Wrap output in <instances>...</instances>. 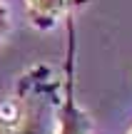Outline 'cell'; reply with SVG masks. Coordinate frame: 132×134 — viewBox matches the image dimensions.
<instances>
[{"mask_svg":"<svg viewBox=\"0 0 132 134\" xmlns=\"http://www.w3.org/2000/svg\"><path fill=\"white\" fill-rule=\"evenodd\" d=\"M65 27H67V55H65V70H62V104H60L55 134H90L92 119L80 107L77 92H75V20L72 15H65Z\"/></svg>","mask_w":132,"mask_h":134,"instance_id":"2","label":"cell"},{"mask_svg":"<svg viewBox=\"0 0 132 134\" xmlns=\"http://www.w3.org/2000/svg\"><path fill=\"white\" fill-rule=\"evenodd\" d=\"M80 5H87V0H25V15L35 30H50Z\"/></svg>","mask_w":132,"mask_h":134,"instance_id":"3","label":"cell"},{"mask_svg":"<svg viewBox=\"0 0 132 134\" xmlns=\"http://www.w3.org/2000/svg\"><path fill=\"white\" fill-rule=\"evenodd\" d=\"M130 134H132V129H130Z\"/></svg>","mask_w":132,"mask_h":134,"instance_id":"5","label":"cell"},{"mask_svg":"<svg viewBox=\"0 0 132 134\" xmlns=\"http://www.w3.org/2000/svg\"><path fill=\"white\" fill-rule=\"evenodd\" d=\"M8 30H10V15H8V8H5V3L0 0V42L5 40Z\"/></svg>","mask_w":132,"mask_h":134,"instance_id":"4","label":"cell"},{"mask_svg":"<svg viewBox=\"0 0 132 134\" xmlns=\"http://www.w3.org/2000/svg\"><path fill=\"white\" fill-rule=\"evenodd\" d=\"M62 104V80L50 65H33L18 77L0 109V134H55Z\"/></svg>","mask_w":132,"mask_h":134,"instance_id":"1","label":"cell"}]
</instances>
